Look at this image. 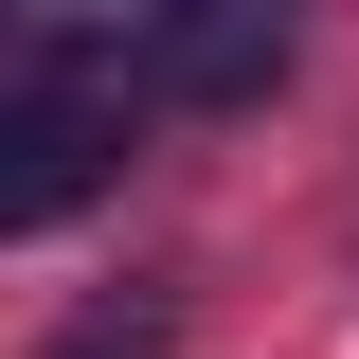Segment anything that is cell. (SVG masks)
Segmentation results:
<instances>
[{"instance_id":"obj_3","label":"cell","mask_w":359,"mask_h":359,"mask_svg":"<svg viewBox=\"0 0 359 359\" xmlns=\"http://www.w3.org/2000/svg\"><path fill=\"white\" fill-rule=\"evenodd\" d=\"M36 359H180V306H162V287H108V306H72Z\"/></svg>"},{"instance_id":"obj_2","label":"cell","mask_w":359,"mask_h":359,"mask_svg":"<svg viewBox=\"0 0 359 359\" xmlns=\"http://www.w3.org/2000/svg\"><path fill=\"white\" fill-rule=\"evenodd\" d=\"M108 72H144V90H198V108H233V90H269V72H287V18H162V36H126Z\"/></svg>"},{"instance_id":"obj_1","label":"cell","mask_w":359,"mask_h":359,"mask_svg":"<svg viewBox=\"0 0 359 359\" xmlns=\"http://www.w3.org/2000/svg\"><path fill=\"white\" fill-rule=\"evenodd\" d=\"M126 180V108L108 90H0V233H54Z\"/></svg>"}]
</instances>
